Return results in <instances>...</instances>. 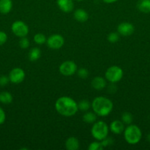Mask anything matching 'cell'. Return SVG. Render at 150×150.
<instances>
[{
    "mask_svg": "<svg viewBox=\"0 0 150 150\" xmlns=\"http://www.w3.org/2000/svg\"><path fill=\"white\" fill-rule=\"evenodd\" d=\"M77 104L79 110H81L82 111H87L88 110H89L91 106V103L87 100H82L79 101Z\"/></svg>",
    "mask_w": 150,
    "mask_h": 150,
    "instance_id": "obj_22",
    "label": "cell"
},
{
    "mask_svg": "<svg viewBox=\"0 0 150 150\" xmlns=\"http://www.w3.org/2000/svg\"><path fill=\"white\" fill-rule=\"evenodd\" d=\"M64 42L65 40L63 37L60 35H57V34L52 35L49 38H47L46 40V43L49 48L54 50L60 49L63 46Z\"/></svg>",
    "mask_w": 150,
    "mask_h": 150,
    "instance_id": "obj_8",
    "label": "cell"
},
{
    "mask_svg": "<svg viewBox=\"0 0 150 150\" xmlns=\"http://www.w3.org/2000/svg\"><path fill=\"white\" fill-rule=\"evenodd\" d=\"M124 139L129 144H136L142 138V132L138 126L129 125L124 130Z\"/></svg>",
    "mask_w": 150,
    "mask_h": 150,
    "instance_id": "obj_3",
    "label": "cell"
},
{
    "mask_svg": "<svg viewBox=\"0 0 150 150\" xmlns=\"http://www.w3.org/2000/svg\"><path fill=\"white\" fill-rule=\"evenodd\" d=\"M41 51L40 48H33L29 51L28 54V58L31 62H35L41 57Z\"/></svg>",
    "mask_w": 150,
    "mask_h": 150,
    "instance_id": "obj_19",
    "label": "cell"
},
{
    "mask_svg": "<svg viewBox=\"0 0 150 150\" xmlns=\"http://www.w3.org/2000/svg\"><path fill=\"white\" fill-rule=\"evenodd\" d=\"M13 8L12 0H0V13L7 14Z\"/></svg>",
    "mask_w": 150,
    "mask_h": 150,
    "instance_id": "obj_16",
    "label": "cell"
},
{
    "mask_svg": "<svg viewBox=\"0 0 150 150\" xmlns=\"http://www.w3.org/2000/svg\"><path fill=\"white\" fill-rule=\"evenodd\" d=\"M7 40V35L3 31H0V46L4 45Z\"/></svg>",
    "mask_w": 150,
    "mask_h": 150,
    "instance_id": "obj_29",
    "label": "cell"
},
{
    "mask_svg": "<svg viewBox=\"0 0 150 150\" xmlns=\"http://www.w3.org/2000/svg\"><path fill=\"white\" fill-rule=\"evenodd\" d=\"M77 70V66L74 62L68 60L62 63L59 67V71L64 76H71Z\"/></svg>",
    "mask_w": 150,
    "mask_h": 150,
    "instance_id": "obj_7",
    "label": "cell"
},
{
    "mask_svg": "<svg viewBox=\"0 0 150 150\" xmlns=\"http://www.w3.org/2000/svg\"><path fill=\"white\" fill-rule=\"evenodd\" d=\"M117 1H119V0H103L104 2L107 3V4H112V3H114Z\"/></svg>",
    "mask_w": 150,
    "mask_h": 150,
    "instance_id": "obj_32",
    "label": "cell"
},
{
    "mask_svg": "<svg viewBox=\"0 0 150 150\" xmlns=\"http://www.w3.org/2000/svg\"><path fill=\"white\" fill-rule=\"evenodd\" d=\"M137 8L141 13H150V0H139L137 2Z\"/></svg>",
    "mask_w": 150,
    "mask_h": 150,
    "instance_id": "obj_17",
    "label": "cell"
},
{
    "mask_svg": "<svg viewBox=\"0 0 150 150\" xmlns=\"http://www.w3.org/2000/svg\"><path fill=\"white\" fill-rule=\"evenodd\" d=\"M117 31L119 35L126 37L132 35L135 31V27L132 23L129 22H122L118 26Z\"/></svg>",
    "mask_w": 150,
    "mask_h": 150,
    "instance_id": "obj_10",
    "label": "cell"
},
{
    "mask_svg": "<svg viewBox=\"0 0 150 150\" xmlns=\"http://www.w3.org/2000/svg\"><path fill=\"white\" fill-rule=\"evenodd\" d=\"M133 120V117L129 112H124L121 115V121L126 125H130Z\"/></svg>",
    "mask_w": 150,
    "mask_h": 150,
    "instance_id": "obj_23",
    "label": "cell"
},
{
    "mask_svg": "<svg viewBox=\"0 0 150 150\" xmlns=\"http://www.w3.org/2000/svg\"><path fill=\"white\" fill-rule=\"evenodd\" d=\"M19 43V46L21 48H23V49H26V48H27L29 46V40H28V38H26V37L21 38Z\"/></svg>",
    "mask_w": 150,
    "mask_h": 150,
    "instance_id": "obj_26",
    "label": "cell"
},
{
    "mask_svg": "<svg viewBox=\"0 0 150 150\" xmlns=\"http://www.w3.org/2000/svg\"><path fill=\"white\" fill-rule=\"evenodd\" d=\"M13 95L10 93V92H7V91H4L0 93V103L5 105H8L13 102Z\"/></svg>",
    "mask_w": 150,
    "mask_h": 150,
    "instance_id": "obj_18",
    "label": "cell"
},
{
    "mask_svg": "<svg viewBox=\"0 0 150 150\" xmlns=\"http://www.w3.org/2000/svg\"><path fill=\"white\" fill-rule=\"evenodd\" d=\"M96 114L94 112H86L82 117V120L85 123L88 124H94L97 120Z\"/></svg>",
    "mask_w": 150,
    "mask_h": 150,
    "instance_id": "obj_20",
    "label": "cell"
},
{
    "mask_svg": "<svg viewBox=\"0 0 150 150\" xmlns=\"http://www.w3.org/2000/svg\"><path fill=\"white\" fill-rule=\"evenodd\" d=\"M74 18L78 22L84 23L88 19V13L83 9H77L74 13Z\"/></svg>",
    "mask_w": 150,
    "mask_h": 150,
    "instance_id": "obj_15",
    "label": "cell"
},
{
    "mask_svg": "<svg viewBox=\"0 0 150 150\" xmlns=\"http://www.w3.org/2000/svg\"><path fill=\"white\" fill-rule=\"evenodd\" d=\"M11 30L16 36L19 38L26 37L29 33V27L22 21H16L11 26Z\"/></svg>",
    "mask_w": 150,
    "mask_h": 150,
    "instance_id": "obj_6",
    "label": "cell"
},
{
    "mask_svg": "<svg viewBox=\"0 0 150 150\" xmlns=\"http://www.w3.org/2000/svg\"><path fill=\"white\" fill-rule=\"evenodd\" d=\"M124 129V123L121 120H113L110 125V131L114 134H121Z\"/></svg>",
    "mask_w": 150,
    "mask_h": 150,
    "instance_id": "obj_12",
    "label": "cell"
},
{
    "mask_svg": "<svg viewBox=\"0 0 150 150\" xmlns=\"http://www.w3.org/2000/svg\"><path fill=\"white\" fill-rule=\"evenodd\" d=\"M10 82L9 77L6 76H0V86H4Z\"/></svg>",
    "mask_w": 150,
    "mask_h": 150,
    "instance_id": "obj_30",
    "label": "cell"
},
{
    "mask_svg": "<svg viewBox=\"0 0 150 150\" xmlns=\"http://www.w3.org/2000/svg\"><path fill=\"white\" fill-rule=\"evenodd\" d=\"M91 107L97 116L107 117L113 111V103L108 98L99 96L94 98L91 103Z\"/></svg>",
    "mask_w": 150,
    "mask_h": 150,
    "instance_id": "obj_2",
    "label": "cell"
},
{
    "mask_svg": "<svg viewBox=\"0 0 150 150\" xmlns=\"http://www.w3.org/2000/svg\"><path fill=\"white\" fill-rule=\"evenodd\" d=\"M109 127L103 121L95 122L91 127V133L93 137L96 141H102L108 136Z\"/></svg>",
    "mask_w": 150,
    "mask_h": 150,
    "instance_id": "obj_4",
    "label": "cell"
},
{
    "mask_svg": "<svg viewBox=\"0 0 150 150\" xmlns=\"http://www.w3.org/2000/svg\"><path fill=\"white\" fill-rule=\"evenodd\" d=\"M34 41L36 44L38 45H43L45 42H46L47 38H46L45 35L42 33H37L34 35Z\"/></svg>",
    "mask_w": 150,
    "mask_h": 150,
    "instance_id": "obj_21",
    "label": "cell"
},
{
    "mask_svg": "<svg viewBox=\"0 0 150 150\" xmlns=\"http://www.w3.org/2000/svg\"><path fill=\"white\" fill-rule=\"evenodd\" d=\"M101 144L102 145L103 147H107V146H110L113 144V140L112 138L110 137H107L104 139H103L102 141H101Z\"/></svg>",
    "mask_w": 150,
    "mask_h": 150,
    "instance_id": "obj_28",
    "label": "cell"
},
{
    "mask_svg": "<svg viewBox=\"0 0 150 150\" xmlns=\"http://www.w3.org/2000/svg\"><path fill=\"white\" fill-rule=\"evenodd\" d=\"M76 1H83V0H76Z\"/></svg>",
    "mask_w": 150,
    "mask_h": 150,
    "instance_id": "obj_34",
    "label": "cell"
},
{
    "mask_svg": "<svg viewBox=\"0 0 150 150\" xmlns=\"http://www.w3.org/2000/svg\"><path fill=\"white\" fill-rule=\"evenodd\" d=\"M106 85H107L106 79H104L103 77H101V76H96L91 81V86L94 89H96V90H101V89H104Z\"/></svg>",
    "mask_w": 150,
    "mask_h": 150,
    "instance_id": "obj_13",
    "label": "cell"
},
{
    "mask_svg": "<svg viewBox=\"0 0 150 150\" xmlns=\"http://www.w3.org/2000/svg\"><path fill=\"white\" fill-rule=\"evenodd\" d=\"M57 4L64 13H70L74 10V7L73 0H57Z\"/></svg>",
    "mask_w": 150,
    "mask_h": 150,
    "instance_id": "obj_11",
    "label": "cell"
},
{
    "mask_svg": "<svg viewBox=\"0 0 150 150\" xmlns=\"http://www.w3.org/2000/svg\"><path fill=\"white\" fill-rule=\"evenodd\" d=\"M6 120V114L3 108L0 106V125H2L5 122Z\"/></svg>",
    "mask_w": 150,
    "mask_h": 150,
    "instance_id": "obj_31",
    "label": "cell"
},
{
    "mask_svg": "<svg viewBox=\"0 0 150 150\" xmlns=\"http://www.w3.org/2000/svg\"><path fill=\"white\" fill-rule=\"evenodd\" d=\"M105 79L110 83H117L123 78L124 72L120 67L116 65L108 67L105 72Z\"/></svg>",
    "mask_w": 150,
    "mask_h": 150,
    "instance_id": "obj_5",
    "label": "cell"
},
{
    "mask_svg": "<svg viewBox=\"0 0 150 150\" xmlns=\"http://www.w3.org/2000/svg\"><path fill=\"white\" fill-rule=\"evenodd\" d=\"M119 40V33H116V32H111V33L109 34L108 36H107V40L110 42H112V43H115V42H118Z\"/></svg>",
    "mask_w": 150,
    "mask_h": 150,
    "instance_id": "obj_25",
    "label": "cell"
},
{
    "mask_svg": "<svg viewBox=\"0 0 150 150\" xmlns=\"http://www.w3.org/2000/svg\"><path fill=\"white\" fill-rule=\"evenodd\" d=\"M54 107L57 113L66 117L75 115L79 110L77 103L71 98L68 96L59 98L56 100Z\"/></svg>",
    "mask_w": 150,
    "mask_h": 150,
    "instance_id": "obj_1",
    "label": "cell"
},
{
    "mask_svg": "<svg viewBox=\"0 0 150 150\" xmlns=\"http://www.w3.org/2000/svg\"><path fill=\"white\" fill-rule=\"evenodd\" d=\"M103 146L101 145V142L99 141L98 142H93L90 144L89 146H88V149L89 150H101L103 149Z\"/></svg>",
    "mask_w": 150,
    "mask_h": 150,
    "instance_id": "obj_24",
    "label": "cell"
},
{
    "mask_svg": "<svg viewBox=\"0 0 150 150\" xmlns=\"http://www.w3.org/2000/svg\"><path fill=\"white\" fill-rule=\"evenodd\" d=\"M147 140L150 142V133L148 135V136H147Z\"/></svg>",
    "mask_w": 150,
    "mask_h": 150,
    "instance_id": "obj_33",
    "label": "cell"
},
{
    "mask_svg": "<svg viewBox=\"0 0 150 150\" xmlns=\"http://www.w3.org/2000/svg\"><path fill=\"white\" fill-rule=\"evenodd\" d=\"M8 77L11 83H16V84L20 83L24 80L25 72L20 67H15L10 70Z\"/></svg>",
    "mask_w": 150,
    "mask_h": 150,
    "instance_id": "obj_9",
    "label": "cell"
},
{
    "mask_svg": "<svg viewBox=\"0 0 150 150\" xmlns=\"http://www.w3.org/2000/svg\"><path fill=\"white\" fill-rule=\"evenodd\" d=\"M65 146L68 150H78L79 149V142L76 137L71 136L66 139Z\"/></svg>",
    "mask_w": 150,
    "mask_h": 150,
    "instance_id": "obj_14",
    "label": "cell"
},
{
    "mask_svg": "<svg viewBox=\"0 0 150 150\" xmlns=\"http://www.w3.org/2000/svg\"><path fill=\"white\" fill-rule=\"evenodd\" d=\"M89 75L88 70H86L85 68H80L77 70V76H79L80 79H86L87 77Z\"/></svg>",
    "mask_w": 150,
    "mask_h": 150,
    "instance_id": "obj_27",
    "label": "cell"
}]
</instances>
